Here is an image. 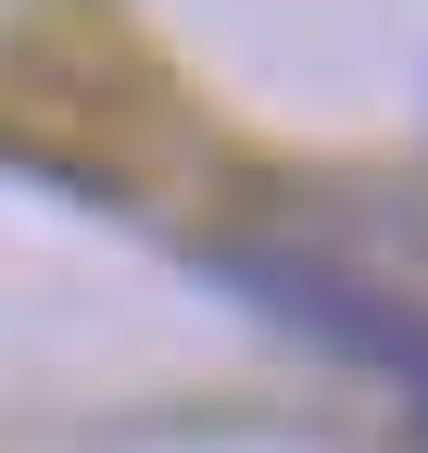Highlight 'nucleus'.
<instances>
[{"label":"nucleus","instance_id":"obj_1","mask_svg":"<svg viewBox=\"0 0 428 453\" xmlns=\"http://www.w3.org/2000/svg\"><path fill=\"white\" fill-rule=\"evenodd\" d=\"M214 277H227L240 303H264V315H290L302 340H328V353H353V365H391L403 390H416V416H428V327L403 315V303H378L365 277H340V265H315V252H214Z\"/></svg>","mask_w":428,"mask_h":453}]
</instances>
